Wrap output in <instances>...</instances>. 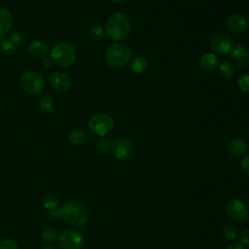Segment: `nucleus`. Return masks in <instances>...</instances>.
Wrapping results in <instances>:
<instances>
[{
    "instance_id": "obj_1",
    "label": "nucleus",
    "mask_w": 249,
    "mask_h": 249,
    "mask_svg": "<svg viewBox=\"0 0 249 249\" xmlns=\"http://www.w3.org/2000/svg\"><path fill=\"white\" fill-rule=\"evenodd\" d=\"M58 218L74 228H83L89 220L86 208L78 201L71 200L65 202L58 209Z\"/></svg>"
},
{
    "instance_id": "obj_2",
    "label": "nucleus",
    "mask_w": 249,
    "mask_h": 249,
    "mask_svg": "<svg viewBox=\"0 0 249 249\" xmlns=\"http://www.w3.org/2000/svg\"><path fill=\"white\" fill-rule=\"evenodd\" d=\"M105 31L110 39L123 41L130 34V22L124 14L115 12L109 16L106 21Z\"/></svg>"
},
{
    "instance_id": "obj_3",
    "label": "nucleus",
    "mask_w": 249,
    "mask_h": 249,
    "mask_svg": "<svg viewBox=\"0 0 249 249\" xmlns=\"http://www.w3.org/2000/svg\"><path fill=\"white\" fill-rule=\"evenodd\" d=\"M51 57L53 60V63L62 68H66L75 62L77 52L72 44L62 41L56 43L53 47L51 51Z\"/></svg>"
},
{
    "instance_id": "obj_4",
    "label": "nucleus",
    "mask_w": 249,
    "mask_h": 249,
    "mask_svg": "<svg viewBox=\"0 0 249 249\" xmlns=\"http://www.w3.org/2000/svg\"><path fill=\"white\" fill-rule=\"evenodd\" d=\"M105 58L109 65L122 67L131 59V50L124 43H114L108 47Z\"/></svg>"
},
{
    "instance_id": "obj_5",
    "label": "nucleus",
    "mask_w": 249,
    "mask_h": 249,
    "mask_svg": "<svg viewBox=\"0 0 249 249\" xmlns=\"http://www.w3.org/2000/svg\"><path fill=\"white\" fill-rule=\"evenodd\" d=\"M21 89L29 94L40 93L45 87L43 76L34 70H27L20 74L18 79Z\"/></svg>"
},
{
    "instance_id": "obj_6",
    "label": "nucleus",
    "mask_w": 249,
    "mask_h": 249,
    "mask_svg": "<svg viewBox=\"0 0 249 249\" xmlns=\"http://www.w3.org/2000/svg\"><path fill=\"white\" fill-rule=\"evenodd\" d=\"M114 124V121L109 115L98 113L89 120L88 127L91 134L95 136H105L113 130Z\"/></svg>"
},
{
    "instance_id": "obj_7",
    "label": "nucleus",
    "mask_w": 249,
    "mask_h": 249,
    "mask_svg": "<svg viewBox=\"0 0 249 249\" xmlns=\"http://www.w3.org/2000/svg\"><path fill=\"white\" fill-rule=\"evenodd\" d=\"M84 244V236L81 231L75 229H67L58 236L60 249H81Z\"/></svg>"
},
{
    "instance_id": "obj_8",
    "label": "nucleus",
    "mask_w": 249,
    "mask_h": 249,
    "mask_svg": "<svg viewBox=\"0 0 249 249\" xmlns=\"http://www.w3.org/2000/svg\"><path fill=\"white\" fill-rule=\"evenodd\" d=\"M210 46L212 50L220 55L231 53L234 48L232 39L225 33H216L212 35L210 38Z\"/></svg>"
},
{
    "instance_id": "obj_9",
    "label": "nucleus",
    "mask_w": 249,
    "mask_h": 249,
    "mask_svg": "<svg viewBox=\"0 0 249 249\" xmlns=\"http://www.w3.org/2000/svg\"><path fill=\"white\" fill-rule=\"evenodd\" d=\"M225 210L227 215L234 222H244L248 217V211L245 204L237 198L230 199L225 205Z\"/></svg>"
},
{
    "instance_id": "obj_10",
    "label": "nucleus",
    "mask_w": 249,
    "mask_h": 249,
    "mask_svg": "<svg viewBox=\"0 0 249 249\" xmlns=\"http://www.w3.org/2000/svg\"><path fill=\"white\" fill-rule=\"evenodd\" d=\"M112 151L116 159L120 160H125L131 157L133 152V147L131 142L128 139L121 137L115 140Z\"/></svg>"
},
{
    "instance_id": "obj_11",
    "label": "nucleus",
    "mask_w": 249,
    "mask_h": 249,
    "mask_svg": "<svg viewBox=\"0 0 249 249\" xmlns=\"http://www.w3.org/2000/svg\"><path fill=\"white\" fill-rule=\"evenodd\" d=\"M50 86L56 91L64 92L70 89L72 85L71 78L63 72H54L51 75L49 80Z\"/></svg>"
},
{
    "instance_id": "obj_12",
    "label": "nucleus",
    "mask_w": 249,
    "mask_h": 249,
    "mask_svg": "<svg viewBox=\"0 0 249 249\" xmlns=\"http://www.w3.org/2000/svg\"><path fill=\"white\" fill-rule=\"evenodd\" d=\"M226 26L232 33L242 34L247 31L249 27V22L244 16L233 14L227 18Z\"/></svg>"
},
{
    "instance_id": "obj_13",
    "label": "nucleus",
    "mask_w": 249,
    "mask_h": 249,
    "mask_svg": "<svg viewBox=\"0 0 249 249\" xmlns=\"http://www.w3.org/2000/svg\"><path fill=\"white\" fill-rule=\"evenodd\" d=\"M28 53L34 58H44L49 53V48L47 44L41 40H33L27 46Z\"/></svg>"
},
{
    "instance_id": "obj_14",
    "label": "nucleus",
    "mask_w": 249,
    "mask_h": 249,
    "mask_svg": "<svg viewBox=\"0 0 249 249\" xmlns=\"http://www.w3.org/2000/svg\"><path fill=\"white\" fill-rule=\"evenodd\" d=\"M13 25V17L6 8H0V37L7 35Z\"/></svg>"
},
{
    "instance_id": "obj_15",
    "label": "nucleus",
    "mask_w": 249,
    "mask_h": 249,
    "mask_svg": "<svg viewBox=\"0 0 249 249\" xmlns=\"http://www.w3.org/2000/svg\"><path fill=\"white\" fill-rule=\"evenodd\" d=\"M246 150H247V145L245 141L242 139H239V138L233 139L229 144V153L234 158H239L243 156Z\"/></svg>"
},
{
    "instance_id": "obj_16",
    "label": "nucleus",
    "mask_w": 249,
    "mask_h": 249,
    "mask_svg": "<svg viewBox=\"0 0 249 249\" xmlns=\"http://www.w3.org/2000/svg\"><path fill=\"white\" fill-rule=\"evenodd\" d=\"M200 66L207 71H212L218 66V58L211 53H204L199 58Z\"/></svg>"
},
{
    "instance_id": "obj_17",
    "label": "nucleus",
    "mask_w": 249,
    "mask_h": 249,
    "mask_svg": "<svg viewBox=\"0 0 249 249\" xmlns=\"http://www.w3.org/2000/svg\"><path fill=\"white\" fill-rule=\"evenodd\" d=\"M42 203L43 206L48 209L50 212L55 211L59 209V199L54 194L47 193L42 197Z\"/></svg>"
},
{
    "instance_id": "obj_18",
    "label": "nucleus",
    "mask_w": 249,
    "mask_h": 249,
    "mask_svg": "<svg viewBox=\"0 0 249 249\" xmlns=\"http://www.w3.org/2000/svg\"><path fill=\"white\" fill-rule=\"evenodd\" d=\"M38 105H39V109L41 110V112L44 114H47V115L52 114L55 109V103H54L53 99L49 95H43L39 99Z\"/></svg>"
},
{
    "instance_id": "obj_19",
    "label": "nucleus",
    "mask_w": 249,
    "mask_h": 249,
    "mask_svg": "<svg viewBox=\"0 0 249 249\" xmlns=\"http://www.w3.org/2000/svg\"><path fill=\"white\" fill-rule=\"evenodd\" d=\"M69 142L74 146H81L87 140V134L82 129H74L70 132L68 136Z\"/></svg>"
},
{
    "instance_id": "obj_20",
    "label": "nucleus",
    "mask_w": 249,
    "mask_h": 249,
    "mask_svg": "<svg viewBox=\"0 0 249 249\" xmlns=\"http://www.w3.org/2000/svg\"><path fill=\"white\" fill-rule=\"evenodd\" d=\"M130 68L134 73H142L148 68V61L143 56H136L131 60Z\"/></svg>"
},
{
    "instance_id": "obj_21",
    "label": "nucleus",
    "mask_w": 249,
    "mask_h": 249,
    "mask_svg": "<svg viewBox=\"0 0 249 249\" xmlns=\"http://www.w3.org/2000/svg\"><path fill=\"white\" fill-rule=\"evenodd\" d=\"M231 57L233 58V60L240 66L243 67L245 59H246V50L244 47L242 46H236L233 48L232 52H231Z\"/></svg>"
},
{
    "instance_id": "obj_22",
    "label": "nucleus",
    "mask_w": 249,
    "mask_h": 249,
    "mask_svg": "<svg viewBox=\"0 0 249 249\" xmlns=\"http://www.w3.org/2000/svg\"><path fill=\"white\" fill-rule=\"evenodd\" d=\"M115 140L110 137H103L96 142V150L100 153H108L113 150Z\"/></svg>"
},
{
    "instance_id": "obj_23",
    "label": "nucleus",
    "mask_w": 249,
    "mask_h": 249,
    "mask_svg": "<svg viewBox=\"0 0 249 249\" xmlns=\"http://www.w3.org/2000/svg\"><path fill=\"white\" fill-rule=\"evenodd\" d=\"M220 232L222 234V236L227 239V240H232L237 236V230L234 226L231 225V224H226L224 225L221 230Z\"/></svg>"
},
{
    "instance_id": "obj_24",
    "label": "nucleus",
    "mask_w": 249,
    "mask_h": 249,
    "mask_svg": "<svg viewBox=\"0 0 249 249\" xmlns=\"http://www.w3.org/2000/svg\"><path fill=\"white\" fill-rule=\"evenodd\" d=\"M41 237L45 242L53 243V241H55V239L57 237L56 230L53 227H46L41 231Z\"/></svg>"
},
{
    "instance_id": "obj_25",
    "label": "nucleus",
    "mask_w": 249,
    "mask_h": 249,
    "mask_svg": "<svg viewBox=\"0 0 249 249\" xmlns=\"http://www.w3.org/2000/svg\"><path fill=\"white\" fill-rule=\"evenodd\" d=\"M233 71H234L233 65H232V63H231V61H229V60L223 61V62L220 64V66H219V72H220L221 76L224 77V78H230V77H231L232 74H233Z\"/></svg>"
},
{
    "instance_id": "obj_26",
    "label": "nucleus",
    "mask_w": 249,
    "mask_h": 249,
    "mask_svg": "<svg viewBox=\"0 0 249 249\" xmlns=\"http://www.w3.org/2000/svg\"><path fill=\"white\" fill-rule=\"evenodd\" d=\"M104 34H105V30L99 26V25H95V26H92L89 30V38L93 40V41H99L101 40L103 37H104Z\"/></svg>"
},
{
    "instance_id": "obj_27",
    "label": "nucleus",
    "mask_w": 249,
    "mask_h": 249,
    "mask_svg": "<svg viewBox=\"0 0 249 249\" xmlns=\"http://www.w3.org/2000/svg\"><path fill=\"white\" fill-rule=\"evenodd\" d=\"M16 46L9 40L6 39L0 43V50L5 54H12L16 52Z\"/></svg>"
},
{
    "instance_id": "obj_28",
    "label": "nucleus",
    "mask_w": 249,
    "mask_h": 249,
    "mask_svg": "<svg viewBox=\"0 0 249 249\" xmlns=\"http://www.w3.org/2000/svg\"><path fill=\"white\" fill-rule=\"evenodd\" d=\"M9 40L16 46L18 47L20 45H22V43L25 40L24 35L21 32H13L9 38Z\"/></svg>"
},
{
    "instance_id": "obj_29",
    "label": "nucleus",
    "mask_w": 249,
    "mask_h": 249,
    "mask_svg": "<svg viewBox=\"0 0 249 249\" xmlns=\"http://www.w3.org/2000/svg\"><path fill=\"white\" fill-rule=\"evenodd\" d=\"M0 249H18V246L14 239L5 238L0 241Z\"/></svg>"
},
{
    "instance_id": "obj_30",
    "label": "nucleus",
    "mask_w": 249,
    "mask_h": 249,
    "mask_svg": "<svg viewBox=\"0 0 249 249\" xmlns=\"http://www.w3.org/2000/svg\"><path fill=\"white\" fill-rule=\"evenodd\" d=\"M238 88L244 91V92H249V76L248 75H243L239 77L237 81Z\"/></svg>"
},
{
    "instance_id": "obj_31",
    "label": "nucleus",
    "mask_w": 249,
    "mask_h": 249,
    "mask_svg": "<svg viewBox=\"0 0 249 249\" xmlns=\"http://www.w3.org/2000/svg\"><path fill=\"white\" fill-rule=\"evenodd\" d=\"M239 241L241 245H249V230H245L240 233Z\"/></svg>"
},
{
    "instance_id": "obj_32",
    "label": "nucleus",
    "mask_w": 249,
    "mask_h": 249,
    "mask_svg": "<svg viewBox=\"0 0 249 249\" xmlns=\"http://www.w3.org/2000/svg\"><path fill=\"white\" fill-rule=\"evenodd\" d=\"M241 167L244 173L249 176V155L245 156L241 160Z\"/></svg>"
},
{
    "instance_id": "obj_33",
    "label": "nucleus",
    "mask_w": 249,
    "mask_h": 249,
    "mask_svg": "<svg viewBox=\"0 0 249 249\" xmlns=\"http://www.w3.org/2000/svg\"><path fill=\"white\" fill-rule=\"evenodd\" d=\"M53 60L52 59V57H49L48 55H47L46 57L42 58V60H41V65H42L44 68H49V67H51V66L53 65Z\"/></svg>"
},
{
    "instance_id": "obj_34",
    "label": "nucleus",
    "mask_w": 249,
    "mask_h": 249,
    "mask_svg": "<svg viewBox=\"0 0 249 249\" xmlns=\"http://www.w3.org/2000/svg\"><path fill=\"white\" fill-rule=\"evenodd\" d=\"M226 249H245L243 245L239 244V243H232V244H230L226 247Z\"/></svg>"
},
{
    "instance_id": "obj_35",
    "label": "nucleus",
    "mask_w": 249,
    "mask_h": 249,
    "mask_svg": "<svg viewBox=\"0 0 249 249\" xmlns=\"http://www.w3.org/2000/svg\"><path fill=\"white\" fill-rule=\"evenodd\" d=\"M42 249H58V248H57L55 245H53V244L50 243V244H47V245L43 246V247H42Z\"/></svg>"
},
{
    "instance_id": "obj_36",
    "label": "nucleus",
    "mask_w": 249,
    "mask_h": 249,
    "mask_svg": "<svg viewBox=\"0 0 249 249\" xmlns=\"http://www.w3.org/2000/svg\"><path fill=\"white\" fill-rule=\"evenodd\" d=\"M111 1H114V2H123L124 0H111Z\"/></svg>"
},
{
    "instance_id": "obj_37",
    "label": "nucleus",
    "mask_w": 249,
    "mask_h": 249,
    "mask_svg": "<svg viewBox=\"0 0 249 249\" xmlns=\"http://www.w3.org/2000/svg\"><path fill=\"white\" fill-rule=\"evenodd\" d=\"M247 59H248V61H249V53H248V54H247Z\"/></svg>"
},
{
    "instance_id": "obj_38",
    "label": "nucleus",
    "mask_w": 249,
    "mask_h": 249,
    "mask_svg": "<svg viewBox=\"0 0 249 249\" xmlns=\"http://www.w3.org/2000/svg\"><path fill=\"white\" fill-rule=\"evenodd\" d=\"M0 43H1V42H0Z\"/></svg>"
}]
</instances>
